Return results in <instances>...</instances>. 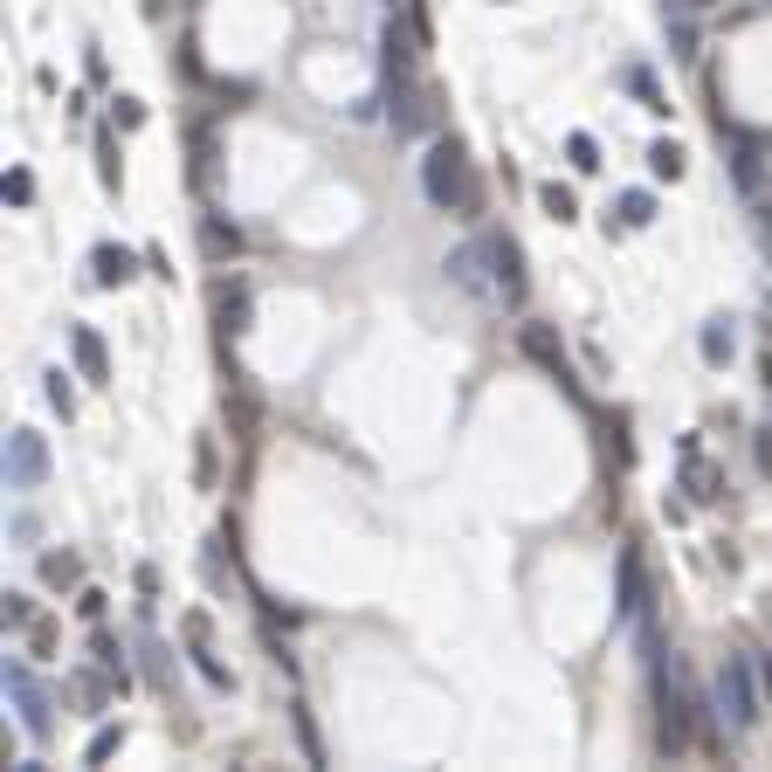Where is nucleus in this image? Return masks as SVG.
I'll return each instance as SVG.
<instances>
[{
    "label": "nucleus",
    "instance_id": "nucleus-10",
    "mask_svg": "<svg viewBox=\"0 0 772 772\" xmlns=\"http://www.w3.org/2000/svg\"><path fill=\"white\" fill-rule=\"evenodd\" d=\"M214 331H221V345L249 331V283L242 276H221L214 283Z\"/></svg>",
    "mask_w": 772,
    "mask_h": 772
},
{
    "label": "nucleus",
    "instance_id": "nucleus-30",
    "mask_svg": "<svg viewBox=\"0 0 772 772\" xmlns=\"http://www.w3.org/2000/svg\"><path fill=\"white\" fill-rule=\"evenodd\" d=\"M97 179H104V187H118V139H111V132L97 139Z\"/></svg>",
    "mask_w": 772,
    "mask_h": 772
},
{
    "label": "nucleus",
    "instance_id": "nucleus-33",
    "mask_svg": "<svg viewBox=\"0 0 772 772\" xmlns=\"http://www.w3.org/2000/svg\"><path fill=\"white\" fill-rule=\"evenodd\" d=\"M76 614H84V621H104V594H97V586H76Z\"/></svg>",
    "mask_w": 772,
    "mask_h": 772
},
{
    "label": "nucleus",
    "instance_id": "nucleus-16",
    "mask_svg": "<svg viewBox=\"0 0 772 772\" xmlns=\"http://www.w3.org/2000/svg\"><path fill=\"white\" fill-rule=\"evenodd\" d=\"M35 573H42V586H56V594H63V586H84V559H76V552H42Z\"/></svg>",
    "mask_w": 772,
    "mask_h": 772
},
{
    "label": "nucleus",
    "instance_id": "nucleus-26",
    "mask_svg": "<svg viewBox=\"0 0 772 772\" xmlns=\"http://www.w3.org/2000/svg\"><path fill=\"white\" fill-rule=\"evenodd\" d=\"M669 42H676V56H697V29H690L683 8H669Z\"/></svg>",
    "mask_w": 772,
    "mask_h": 772
},
{
    "label": "nucleus",
    "instance_id": "nucleus-5",
    "mask_svg": "<svg viewBox=\"0 0 772 772\" xmlns=\"http://www.w3.org/2000/svg\"><path fill=\"white\" fill-rule=\"evenodd\" d=\"M483 242H490V276H497V304H504V311H518V304H525V249H518V235H497V228H490V235H483Z\"/></svg>",
    "mask_w": 772,
    "mask_h": 772
},
{
    "label": "nucleus",
    "instance_id": "nucleus-39",
    "mask_svg": "<svg viewBox=\"0 0 772 772\" xmlns=\"http://www.w3.org/2000/svg\"><path fill=\"white\" fill-rule=\"evenodd\" d=\"M765 228H772V187H765Z\"/></svg>",
    "mask_w": 772,
    "mask_h": 772
},
{
    "label": "nucleus",
    "instance_id": "nucleus-21",
    "mask_svg": "<svg viewBox=\"0 0 772 772\" xmlns=\"http://www.w3.org/2000/svg\"><path fill=\"white\" fill-rule=\"evenodd\" d=\"M139 655H145V683H152V690H173V669H166V649H159V641L145 635V641H139Z\"/></svg>",
    "mask_w": 772,
    "mask_h": 772
},
{
    "label": "nucleus",
    "instance_id": "nucleus-12",
    "mask_svg": "<svg viewBox=\"0 0 772 772\" xmlns=\"http://www.w3.org/2000/svg\"><path fill=\"white\" fill-rule=\"evenodd\" d=\"M132 276H139V255L132 249L104 242V249L90 255V283H97V290H118V283H132Z\"/></svg>",
    "mask_w": 772,
    "mask_h": 772
},
{
    "label": "nucleus",
    "instance_id": "nucleus-38",
    "mask_svg": "<svg viewBox=\"0 0 772 772\" xmlns=\"http://www.w3.org/2000/svg\"><path fill=\"white\" fill-rule=\"evenodd\" d=\"M759 683H765V697H772V655H759Z\"/></svg>",
    "mask_w": 772,
    "mask_h": 772
},
{
    "label": "nucleus",
    "instance_id": "nucleus-28",
    "mask_svg": "<svg viewBox=\"0 0 772 772\" xmlns=\"http://www.w3.org/2000/svg\"><path fill=\"white\" fill-rule=\"evenodd\" d=\"M208 166H214V132L194 124V179H208Z\"/></svg>",
    "mask_w": 772,
    "mask_h": 772
},
{
    "label": "nucleus",
    "instance_id": "nucleus-29",
    "mask_svg": "<svg viewBox=\"0 0 772 772\" xmlns=\"http://www.w3.org/2000/svg\"><path fill=\"white\" fill-rule=\"evenodd\" d=\"M628 90H635V97H641V104H649V111H669V104H662V90H655V76H649V69H628Z\"/></svg>",
    "mask_w": 772,
    "mask_h": 772
},
{
    "label": "nucleus",
    "instance_id": "nucleus-37",
    "mask_svg": "<svg viewBox=\"0 0 772 772\" xmlns=\"http://www.w3.org/2000/svg\"><path fill=\"white\" fill-rule=\"evenodd\" d=\"M752 455H759V470L772 476V428H759V434H752Z\"/></svg>",
    "mask_w": 772,
    "mask_h": 772
},
{
    "label": "nucleus",
    "instance_id": "nucleus-24",
    "mask_svg": "<svg viewBox=\"0 0 772 772\" xmlns=\"http://www.w3.org/2000/svg\"><path fill=\"white\" fill-rule=\"evenodd\" d=\"M118 745H124V725H104V731H97V738L84 745V765H104V759L118 752Z\"/></svg>",
    "mask_w": 772,
    "mask_h": 772
},
{
    "label": "nucleus",
    "instance_id": "nucleus-20",
    "mask_svg": "<svg viewBox=\"0 0 772 772\" xmlns=\"http://www.w3.org/2000/svg\"><path fill=\"white\" fill-rule=\"evenodd\" d=\"M649 173H655V179H683V145H676V139H655V145H649Z\"/></svg>",
    "mask_w": 772,
    "mask_h": 772
},
{
    "label": "nucleus",
    "instance_id": "nucleus-23",
    "mask_svg": "<svg viewBox=\"0 0 772 772\" xmlns=\"http://www.w3.org/2000/svg\"><path fill=\"white\" fill-rule=\"evenodd\" d=\"M649 221H655V200L641 194V187H635V194H621V228H649Z\"/></svg>",
    "mask_w": 772,
    "mask_h": 772
},
{
    "label": "nucleus",
    "instance_id": "nucleus-13",
    "mask_svg": "<svg viewBox=\"0 0 772 772\" xmlns=\"http://www.w3.org/2000/svg\"><path fill=\"white\" fill-rule=\"evenodd\" d=\"M731 145H738V152H731V179H738L745 194H759V187H765V145H759L752 132H731Z\"/></svg>",
    "mask_w": 772,
    "mask_h": 772
},
{
    "label": "nucleus",
    "instance_id": "nucleus-34",
    "mask_svg": "<svg viewBox=\"0 0 772 772\" xmlns=\"http://www.w3.org/2000/svg\"><path fill=\"white\" fill-rule=\"evenodd\" d=\"M111 118L124 124V132H132V124H145V104H139V97H118V104H111Z\"/></svg>",
    "mask_w": 772,
    "mask_h": 772
},
{
    "label": "nucleus",
    "instance_id": "nucleus-6",
    "mask_svg": "<svg viewBox=\"0 0 772 772\" xmlns=\"http://www.w3.org/2000/svg\"><path fill=\"white\" fill-rule=\"evenodd\" d=\"M676 455H683V490H690V504H717V497L731 490L725 470H717V462H704V442H697V434H683Z\"/></svg>",
    "mask_w": 772,
    "mask_h": 772
},
{
    "label": "nucleus",
    "instance_id": "nucleus-32",
    "mask_svg": "<svg viewBox=\"0 0 772 772\" xmlns=\"http://www.w3.org/2000/svg\"><path fill=\"white\" fill-rule=\"evenodd\" d=\"M8 200H14V208H29V200H35V173H8Z\"/></svg>",
    "mask_w": 772,
    "mask_h": 772
},
{
    "label": "nucleus",
    "instance_id": "nucleus-14",
    "mask_svg": "<svg viewBox=\"0 0 772 772\" xmlns=\"http://www.w3.org/2000/svg\"><path fill=\"white\" fill-rule=\"evenodd\" d=\"M228 428H235L242 442H255V428H263V407H255V394H249L242 373H228Z\"/></svg>",
    "mask_w": 772,
    "mask_h": 772
},
{
    "label": "nucleus",
    "instance_id": "nucleus-9",
    "mask_svg": "<svg viewBox=\"0 0 772 772\" xmlns=\"http://www.w3.org/2000/svg\"><path fill=\"white\" fill-rule=\"evenodd\" d=\"M518 345H525V359H538V366H545V373L565 386V394H580V379H573V366H565V345L552 339V324H525Z\"/></svg>",
    "mask_w": 772,
    "mask_h": 772
},
{
    "label": "nucleus",
    "instance_id": "nucleus-22",
    "mask_svg": "<svg viewBox=\"0 0 772 772\" xmlns=\"http://www.w3.org/2000/svg\"><path fill=\"white\" fill-rule=\"evenodd\" d=\"M565 159H573L580 173H600V145H594V132H573V139H565Z\"/></svg>",
    "mask_w": 772,
    "mask_h": 772
},
{
    "label": "nucleus",
    "instance_id": "nucleus-25",
    "mask_svg": "<svg viewBox=\"0 0 772 772\" xmlns=\"http://www.w3.org/2000/svg\"><path fill=\"white\" fill-rule=\"evenodd\" d=\"M0 621H8V628H35V600L29 594H0Z\"/></svg>",
    "mask_w": 772,
    "mask_h": 772
},
{
    "label": "nucleus",
    "instance_id": "nucleus-19",
    "mask_svg": "<svg viewBox=\"0 0 772 772\" xmlns=\"http://www.w3.org/2000/svg\"><path fill=\"white\" fill-rule=\"evenodd\" d=\"M538 208H545L552 221H580V200H573V187H559V179L538 187Z\"/></svg>",
    "mask_w": 772,
    "mask_h": 772
},
{
    "label": "nucleus",
    "instance_id": "nucleus-17",
    "mask_svg": "<svg viewBox=\"0 0 772 772\" xmlns=\"http://www.w3.org/2000/svg\"><path fill=\"white\" fill-rule=\"evenodd\" d=\"M200 242H208L214 263H228V255H242V228L221 221V214H208V221H200Z\"/></svg>",
    "mask_w": 772,
    "mask_h": 772
},
{
    "label": "nucleus",
    "instance_id": "nucleus-31",
    "mask_svg": "<svg viewBox=\"0 0 772 772\" xmlns=\"http://www.w3.org/2000/svg\"><path fill=\"white\" fill-rule=\"evenodd\" d=\"M90 655H97V662H104V669H111V676L124 683V649H118V641H111V635H97V641H90Z\"/></svg>",
    "mask_w": 772,
    "mask_h": 772
},
{
    "label": "nucleus",
    "instance_id": "nucleus-4",
    "mask_svg": "<svg viewBox=\"0 0 772 772\" xmlns=\"http://www.w3.org/2000/svg\"><path fill=\"white\" fill-rule=\"evenodd\" d=\"M0 470H8V490H21V497L42 490V483H48V442H42L35 428H14V434H8V455H0Z\"/></svg>",
    "mask_w": 772,
    "mask_h": 772
},
{
    "label": "nucleus",
    "instance_id": "nucleus-7",
    "mask_svg": "<svg viewBox=\"0 0 772 772\" xmlns=\"http://www.w3.org/2000/svg\"><path fill=\"white\" fill-rule=\"evenodd\" d=\"M449 276L462 283V290H470V297H483V304H497V276H490V242H462L455 255H449Z\"/></svg>",
    "mask_w": 772,
    "mask_h": 772
},
{
    "label": "nucleus",
    "instance_id": "nucleus-36",
    "mask_svg": "<svg viewBox=\"0 0 772 772\" xmlns=\"http://www.w3.org/2000/svg\"><path fill=\"white\" fill-rule=\"evenodd\" d=\"M48 400H56V407H63V415H69V407H76V394H69V373H48Z\"/></svg>",
    "mask_w": 772,
    "mask_h": 772
},
{
    "label": "nucleus",
    "instance_id": "nucleus-27",
    "mask_svg": "<svg viewBox=\"0 0 772 772\" xmlns=\"http://www.w3.org/2000/svg\"><path fill=\"white\" fill-rule=\"evenodd\" d=\"M194 476H200V490H214V442H208V434H200V442H194Z\"/></svg>",
    "mask_w": 772,
    "mask_h": 772
},
{
    "label": "nucleus",
    "instance_id": "nucleus-1",
    "mask_svg": "<svg viewBox=\"0 0 772 772\" xmlns=\"http://www.w3.org/2000/svg\"><path fill=\"white\" fill-rule=\"evenodd\" d=\"M421 194H428L442 214L476 221V214H483V173H476V159H470V145H462V139H434L428 159H421Z\"/></svg>",
    "mask_w": 772,
    "mask_h": 772
},
{
    "label": "nucleus",
    "instance_id": "nucleus-15",
    "mask_svg": "<svg viewBox=\"0 0 772 772\" xmlns=\"http://www.w3.org/2000/svg\"><path fill=\"white\" fill-rule=\"evenodd\" d=\"M621 614L635 621V614H649V586H641V552L628 545L621 552Z\"/></svg>",
    "mask_w": 772,
    "mask_h": 772
},
{
    "label": "nucleus",
    "instance_id": "nucleus-2",
    "mask_svg": "<svg viewBox=\"0 0 772 772\" xmlns=\"http://www.w3.org/2000/svg\"><path fill=\"white\" fill-rule=\"evenodd\" d=\"M759 669L745 655H725L717 662V683H710V704H717V725H725V738H752L759 731Z\"/></svg>",
    "mask_w": 772,
    "mask_h": 772
},
{
    "label": "nucleus",
    "instance_id": "nucleus-3",
    "mask_svg": "<svg viewBox=\"0 0 772 772\" xmlns=\"http://www.w3.org/2000/svg\"><path fill=\"white\" fill-rule=\"evenodd\" d=\"M386 118H394L400 139H428L434 124H442V90L421 84V69L415 76H386Z\"/></svg>",
    "mask_w": 772,
    "mask_h": 772
},
{
    "label": "nucleus",
    "instance_id": "nucleus-18",
    "mask_svg": "<svg viewBox=\"0 0 772 772\" xmlns=\"http://www.w3.org/2000/svg\"><path fill=\"white\" fill-rule=\"evenodd\" d=\"M697 352H704V366H731V352H738V339H731V324L717 318V324H704V339H697Z\"/></svg>",
    "mask_w": 772,
    "mask_h": 772
},
{
    "label": "nucleus",
    "instance_id": "nucleus-11",
    "mask_svg": "<svg viewBox=\"0 0 772 772\" xmlns=\"http://www.w3.org/2000/svg\"><path fill=\"white\" fill-rule=\"evenodd\" d=\"M69 352H76V373H84L90 386L111 379V359H104V339H97L90 324H69Z\"/></svg>",
    "mask_w": 772,
    "mask_h": 772
},
{
    "label": "nucleus",
    "instance_id": "nucleus-35",
    "mask_svg": "<svg viewBox=\"0 0 772 772\" xmlns=\"http://www.w3.org/2000/svg\"><path fill=\"white\" fill-rule=\"evenodd\" d=\"M29 635H35V655H56V621H42V614H35Z\"/></svg>",
    "mask_w": 772,
    "mask_h": 772
},
{
    "label": "nucleus",
    "instance_id": "nucleus-8",
    "mask_svg": "<svg viewBox=\"0 0 772 772\" xmlns=\"http://www.w3.org/2000/svg\"><path fill=\"white\" fill-rule=\"evenodd\" d=\"M8 690H14V704H21V731H29L35 745L56 731V717H48V697H42V683L29 676L21 662H8Z\"/></svg>",
    "mask_w": 772,
    "mask_h": 772
}]
</instances>
